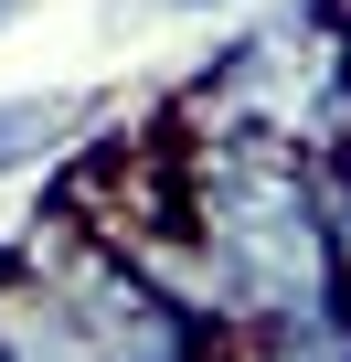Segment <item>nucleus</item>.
Returning <instances> with one entry per match:
<instances>
[{"instance_id": "7", "label": "nucleus", "mask_w": 351, "mask_h": 362, "mask_svg": "<svg viewBox=\"0 0 351 362\" xmlns=\"http://www.w3.org/2000/svg\"><path fill=\"white\" fill-rule=\"evenodd\" d=\"M170 11H224V0H170Z\"/></svg>"}, {"instance_id": "3", "label": "nucleus", "mask_w": 351, "mask_h": 362, "mask_svg": "<svg viewBox=\"0 0 351 362\" xmlns=\"http://www.w3.org/2000/svg\"><path fill=\"white\" fill-rule=\"evenodd\" d=\"M0 362H96V341L75 330V309L54 298V277L22 256V277L0 288Z\"/></svg>"}, {"instance_id": "2", "label": "nucleus", "mask_w": 351, "mask_h": 362, "mask_svg": "<svg viewBox=\"0 0 351 362\" xmlns=\"http://www.w3.org/2000/svg\"><path fill=\"white\" fill-rule=\"evenodd\" d=\"M22 245H32V267L54 277V298L75 309V330L96 341V362H224V351H234L182 288H160L117 235L43 224V235H22Z\"/></svg>"}, {"instance_id": "5", "label": "nucleus", "mask_w": 351, "mask_h": 362, "mask_svg": "<svg viewBox=\"0 0 351 362\" xmlns=\"http://www.w3.org/2000/svg\"><path fill=\"white\" fill-rule=\"evenodd\" d=\"M22 256H32V245H11V235H0V288H11V277H22Z\"/></svg>"}, {"instance_id": "6", "label": "nucleus", "mask_w": 351, "mask_h": 362, "mask_svg": "<svg viewBox=\"0 0 351 362\" xmlns=\"http://www.w3.org/2000/svg\"><path fill=\"white\" fill-rule=\"evenodd\" d=\"M22 11H32V0H0V33H11V22H22Z\"/></svg>"}, {"instance_id": "1", "label": "nucleus", "mask_w": 351, "mask_h": 362, "mask_svg": "<svg viewBox=\"0 0 351 362\" xmlns=\"http://www.w3.org/2000/svg\"><path fill=\"white\" fill-rule=\"evenodd\" d=\"M170 117L192 128H266L309 160H340L351 149V11L340 0H287L266 11L245 43H224Z\"/></svg>"}, {"instance_id": "4", "label": "nucleus", "mask_w": 351, "mask_h": 362, "mask_svg": "<svg viewBox=\"0 0 351 362\" xmlns=\"http://www.w3.org/2000/svg\"><path fill=\"white\" fill-rule=\"evenodd\" d=\"M64 128H85L75 96H0V181H32L64 160Z\"/></svg>"}]
</instances>
